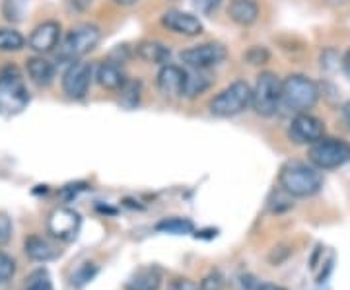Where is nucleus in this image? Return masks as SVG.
<instances>
[{
  "label": "nucleus",
  "mask_w": 350,
  "mask_h": 290,
  "mask_svg": "<svg viewBox=\"0 0 350 290\" xmlns=\"http://www.w3.org/2000/svg\"><path fill=\"white\" fill-rule=\"evenodd\" d=\"M163 275L158 267L148 265L137 269L125 282V290H160Z\"/></svg>",
  "instance_id": "15"
},
{
  "label": "nucleus",
  "mask_w": 350,
  "mask_h": 290,
  "mask_svg": "<svg viewBox=\"0 0 350 290\" xmlns=\"http://www.w3.org/2000/svg\"><path fill=\"white\" fill-rule=\"evenodd\" d=\"M86 187H88L86 183H75V185H66V187L63 189V195L66 197V199H72V197H76V195H78V191H84Z\"/></svg>",
  "instance_id": "34"
},
{
  "label": "nucleus",
  "mask_w": 350,
  "mask_h": 290,
  "mask_svg": "<svg viewBox=\"0 0 350 290\" xmlns=\"http://www.w3.org/2000/svg\"><path fill=\"white\" fill-rule=\"evenodd\" d=\"M117 4H121V6H131V4H135L137 0H115Z\"/></svg>",
  "instance_id": "37"
},
{
  "label": "nucleus",
  "mask_w": 350,
  "mask_h": 290,
  "mask_svg": "<svg viewBox=\"0 0 350 290\" xmlns=\"http://www.w3.org/2000/svg\"><path fill=\"white\" fill-rule=\"evenodd\" d=\"M222 0H193V6L199 10L200 14H211L220 6Z\"/></svg>",
  "instance_id": "32"
},
{
  "label": "nucleus",
  "mask_w": 350,
  "mask_h": 290,
  "mask_svg": "<svg viewBox=\"0 0 350 290\" xmlns=\"http://www.w3.org/2000/svg\"><path fill=\"white\" fill-rule=\"evenodd\" d=\"M170 290H202V289H199V285H197V282H193V280H189V278H175V280H172V285H170Z\"/></svg>",
  "instance_id": "33"
},
{
  "label": "nucleus",
  "mask_w": 350,
  "mask_h": 290,
  "mask_svg": "<svg viewBox=\"0 0 350 290\" xmlns=\"http://www.w3.org/2000/svg\"><path fill=\"white\" fill-rule=\"evenodd\" d=\"M94 68L88 63H72L63 76V90L70 100H82L92 84Z\"/></svg>",
  "instance_id": "11"
},
{
  "label": "nucleus",
  "mask_w": 350,
  "mask_h": 290,
  "mask_svg": "<svg viewBox=\"0 0 350 290\" xmlns=\"http://www.w3.org/2000/svg\"><path fill=\"white\" fill-rule=\"evenodd\" d=\"M250 290H286L280 285H273V282H261V285H253Z\"/></svg>",
  "instance_id": "35"
},
{
  "label": "nucleus",
  "mask_w": 350,
  "mask_h": 290,
  "mask_svg": "<svg viewBox=\"0 0 350 290\" xmlns=\"http://www.w3.org/2000/svg\"><path fill=\"white\" fill-rule=\"evenodd\" d=\"M16 273V261L8 253L0 252V282H8Z\"/></svg>",
  "instance_id": "28"
},
{
  "label": "nucleus",
  "mask_w": 350,
  "mask_h": 290,
  "mask_svg": "<svg viewBox=\"0 0 350 290\" xmlns=\"http://www.w3.org/2000/svg\"><path fill=\"white\" fill-rule=\"evenodd\" d=\"M253 101V90L247 82L238 80L222 90L213 101H211V111L216 117H234L245 111Z\"/></svg>",
  "instance_id": "4"
},
{
  "label": "nucleus",
  "mask_w": 350,
  "mask_h": 290,
  "mask_svg": "<svg viewBox=\"0 0 350 290\" xmlns=\"http://www.w3.org/2000/svg\"><path fill=\"white\" fill-rule=\"evenodd\" d=\"M195 70V68H193ZM211 86V78L204 75V70H195L193 75H187V82H185V96L187 98H195L202 94L204 90Z\"/></svg>",
  "instance_id": "22"
},
{
  "label": "nucleus",
  "mask_w": 350,
  "mask_h": 290,
  "mask_svg": "<svg viewBox=\"0 0 350 290\" xmlns=\"http://www.w3.org/2000/svg\"><path fill=\"white\" fill-rule=\"evenodd\" d=\"M342 111H345V115H349V125H350V101L345 105V109H342Z\"/></svg>",
  "instance_id": "38"
},
{
  "label": "nucleus",
  "mask_w": 350,
  "mask_h": 290,
  "mask_svg": "<svg viewBox=\"0 0 350 290\" xmlns=\"http://www.w3.org/2000/svg\"><path fill=\"white\" fill-rule=\"evenodd\" d=\"M27 103H29V92L18 66L8 64L0 68V114H22Z\"/></svg>",
  "instance_id": "2"
},
{
  "label": "nucleus",
  "mask_w": 350,
  "mask_h": 290,
  "mask_svg": "<svg viewBox=\"0 0 350 290\" xmlns=\"http://www.w3.org/2000/svg\"><path fill=\"white\" fill-rule=\"evenodd\" d=\"M226 280L222 277V273H218V271H214L211 275H206V277L202 278V282H200V289L202 290H222L224 289Z\"/></svg>",
  "instance_id": "29"
},
{
  "label": "nucleus",
  "mask_w": 350,
  "mask_h": 290,
  "mask_svg": "<svg viewBox=\"0 0 350 290\" xmlns=\"http://www.w3.org/2000/svg\"><path fill=\"white\" fill-rule=\"evenodd\" d=\"M319 100L317 84L304 75L288 76L282 82V107L292 114H308Z\"/></svg>",
  "instance_id": "3"
},
{
  "label": "nucleus",
  "mask_w": 350,
  "mask_h": 290,
  "mask_svg": "<svg viewBox=\"0 0 350 290\" xmlns=\"http://www.w3.org/2000/svg\"><path fill=\"white\" fill-rule=\"evenodd\" d=\"M253 109L262 117H271L282 105V82L275 72H261L253 88Z\"/></svg>",
  "instance_id": "5"
},
{
  "label": "nucleus",
  "mask_w": 350,
  "mask_h": 290,
  "mask_svg": "<svg viewBox=\"0 0 350 290\" xmlns=\"http://www.w3.org/2000/svg\"><path fill=\"white\" fill-rule=\"evenodd\" d=\"M100 38L101 34L96 25H76V27L70 29V34L64 38L59 57H61L63 61H76V59L84 57V55L90 53L92 49H96L98 43H100Z\"/></svg>",
  "instance_id": "7"
},
{
  "label": "nucleus",
  "mask_w": 350,
  "mask_h": 290,
  "mask_svg": "<svg viewBox=\"0 0 350 290\" xmlns=\"http://www.w3.org/2000/svg\"><path fill=\"white\" fill-rule=\"evenodd\" d=\"M59 39H61V25L57 22H43L31 31L27 45L36 53H49L57 47Z\"/></svg>",
  "instance_id": "13"
},
{
  "label": "nucleus",
  "mask_w": 350,
  "mask_h": 290,
  "mask_svg": "<svg viewBox=\"0 0 350 290\" xmlns=\"http://www.w3.org/2000/svg\"><path fill=\"white\" fill-rule=\"evenodd\" d=\"M226 57H228V51L220 43H202V45L191 47L181 53V61L195 70L213 68L216 64L222 63Z\"/></svg>",
  "instance_id": "9"
},
{
  "label": "nucleus",
  "mask_w": 350,
  "mask_h": 290,
  "mask_svg": "<svg viewBox=\"0 0 350 290\" xmlns=\"http://www.w3.org/2000/svg\"><path fill=\"white\" fill-rule=\"evenodd\" d=\"M24 252L25 255L31 259V261H38V263H47L59 257V250L51 243L47 238L43 236H29L24 241Z\"/></svg>",
  "instance_id": "16"
},
{
  "label": "nucleus",
  "mask_w": 350,
  "mask_h": 290,
  "mask_svg": "<svg viewBox=\"0 0 350 290\" xmlns=\"http://www.w3.org/2000/svg\"><path fill=\"white\" fill-rule=\"evenodd\" d=\"M323 135H325L323 121H319L317 117L310 114L296 115L288 129V137L296 144H313V142L323 139Z\"/></svg>",
  "instance_id": "10"
},
{
  "label": "nucleus",
  "mask_w": 350,
  "mask_h": 290,
  "mask_svg": "<svg viewBox=\"0 0 350 290\" xmlns=\"http://www.w3.org/2000/svg\"><path fill=\"white\" fill-rule=\"evenodd\" d=\"M137 53L140 59H144L146 63L163 64L170 61V49L160 43V41H142L137 47Z\"/></svg>",
  "instance_id": "20"
},
{
  "label": "nucleus",
  "mask_w": 350,
  "mask_h": 290,
  "mask_svg": "<svg viewBox=\"0 0 350 290\" xmlns=\"http://www.w3.org/2000/svg\"><path fill=\"white\" fill-rule=\"evenodd\" d=\"M80 226H82V216L80 213H76L75 209H68V207L55 209L51 213L49 222H47L51 236L63 241L75 240L80 232Z\"/></svg>",
  "instance_id": "8"
},
{
  "label": "nucleus",
  "mask_w": 350,
  "mask_h": 290,
  "mask_svg": "<svg viewBox=\"0 0 350 290\" xmlns=\"http://www.w3.org/2000/svg\"><path fill=\"white\" fill-rule=\"evenodd\" d=\"M24 290H53V282H51L49 273L45 269L33 271L29 277L25 278Z\"/></svg>",
  "instance_id": "26"
},
{
  "label": "nucleus",
  "mask_w": 350,
  "mask_h": 290,
  "mask_svg": "<svg viewBox=\"0 0 350 290\" xmlns=\"http://www.w3.org/2000/svg\"><path fill=\"white\" fill-rule=\"evenodd\" d=\"M162 24L175 34L189 36V38L199 36L202 31V24H200L199 18H195L193 14L181 12V10H167L162 16Z\"/></svg>",
  "instance_id": "14"
},
{
  "label": "nucleus",
  "mask_w": 350,
  "mask_h": 290,
  "mask_svg": "<svg viewBox=\"0 0 350 290\" xmlns=\"http://www.w3.org/2000/svg\"><path fill=\"white\" fill-rule=\"evenodd\" d=\"M96 78H98L100 86L107 90H121L129 82L123 68H121V64L115 63V61L101 63L98 66V70H96Z\"/></svg>",
  "instance_id": "17"
},
{
  "label": "nucleus",
  "mask_w": 350,
  "mask_h": 290,
  "mask_svg": "<svg viewBox=\"0 0 350 290\" xmlns=\"http://www.w3.org/2000/svg\"><path fill=\"white\" fill-rule=\"evenodd\" d=\"M29 0H4L2 2V14L8 22H22L27 12Z\"/></svg>",
  "instance_id": "24"
},
{
  "label": "nucleus",
  "mask_w": 350,
  "mask_h": 290,
  "mask_svg": "<svg viewBox=\"0 0 350 290\" xmlns=\"http://www.w3.org/2000/svg\"><path fill=\"white\" fill-rule=\"evenodd\" d=\"M27 75H29L33 84L49 86L55 80V66L43 57H31V59H27Z\"/></svg>",
  "instance_id": "18"
},
{
  "label": "nucleus",
  "mask_w": 350,
  "mask_h": 290,
  "mask_svg": "<svg viewBox=\"0 0 350 290\" xmlns=\"http://www.w3.org/2000/svg\"><path fill=\"white\" fill-rule=\"evenodd\" d=\"M185 82H187V72L175 64H165L158 75V88L163 96L170 98L185 96Z\"/></svg>",
  "instance_id": "12"
},
{
  "label": "nucleus",
  "mask_w": 350,
  "mask_h": 290,
  "mask_svg": "<svg viewBox=\"0 0 350 290\" xmlns=\"http://www.w3.org/2000/svg\"><path fill=\"white\" fill-rule=\"evenodd\" d=\"M230 18L239 25H251L259 16V6L255 0H234L230 4Z\"/></svg>",
  "instance_id": "19"
},
{
  "label": "nucleus",
  "mask_w": 350,
  "mask_h": 290,
  "mask_svg": "<svg viewBox=\"0 0 350 290\" xmlns=\"http://www.w3.org/2000/svg\"><path fill=\"white\" fill-rule=\"evenodd\" d=\"M156 230L158 232H163V234H175V236H181V234H191L195 226L189 218H179V216H174V218H163L162 222L156 224Z\"/></svg>",
  "instance_id": "21"
},
{
  "label": "nucleus",
  "mask_w": 350,
  "mask_h": 290,
  "mask_svg": "<svg viewBox=\"0 0 350 290\" xmlns=\"http://www.w3.org/2000/svg\"><path fill=\"white\" fill-rule=\"evenodd\" d=\"M138 100H140V84L138 82H126L121 88V103L131 109L137 105Z\"/></svg>",
  "instance_id": "27"
},
{
  "label": "nucleus",
  "mask_w": 350,
  "mask_h": 290,
  "mask_svg": "<svg viewBox=\"0 0 350 290\" xmlns=\"http://www.w3.org/2000/svg\"><path fill=\"white\" fill-rule=\"evenodd\" d=\"M342 68H345V75L350 80V51L345 55V61H342Z\"/></svg>",
  "instance_id": "36"
},
{
  "label": "nucleus",
  "mask_w": 350,
  "mask_h": 290,
  "mask_svg": "<svg viewBox=\"0 0 350 290\" xmlns=\"http://www.w3.org/2000/svg\"><path fill=\"white\" fill-rule=\"evenodd\" d=\"M308 156L317 170H337L350 160V144L340 139H321L313 142Z\"/></svg>",
  "instance_id": "6"
},
{
  "label": "nucleus",
  "mask_w": 350,
  "mask_h": 290,
  "mask_svg": "<svg viewBox=\"0 0 350 290\" xmlns=\"http://www.w3.org/2000/svg\"><path fill=\"white\" fill-rule=\"evenodd\" d=\"M96 275H98V265L86 261V263H82V265L78 267L75 273L70 275V285H72V289L82 290L92 278L96 277Z\"/></svg>",
  "instance_id": "23"
},
{
  "label": "nucleus",
  "mask_w": 350,
  "mask_h": 290,
  "mask_svg": "<svg viewBox=\"0 0 350 290\" xmlns=\"http://www.w3.org/2000/svg\"><path fill=\"white\" fill-rule=\"evenodd\" d=\"M12 238V220L8 218V215L0 213V246L8 243Z\"/></svg>",
  "instance_id": "31"
},
{
  "label": "nucleus",
  "mask_w": 350,
  "mask_h": 290,
  "mask_svg": "<svg viewBox=\"0 0 350 290\" xmlns=\"http://www.w3.org/2000/svg\"><path fill=\"white\" fill-rule=\"evenodd\" d=\"M245 61L250 64H265L269 61V51L265 47H251L245 53Z\"/></svg>",
  "instance_id": "30"
},
{
  "label": "nucleus",
  "mask_w": 350,
  "mask_h": 290,
  "mask_svg": "<svg viewBox=\"0 0 350 290\" xmlns=\"http://www.w3.org/2000/svg\"><path fill=\"white\" fill-rule=\"evenodd\" d=\"M280 189H284L290 197H313L323 187V176L315 166L304 162H288L280 170Z\"/></svg>",
  "instance_id": "1"
},
{
  "label": "nucleus",
  "mask_w": 350,
  "mask_h": 290,
  "mask_svg": "<svg viewBox=\"0 0 350 290\" xmlns=\"http://www.w3.org/2000/svg\"><path fill=\"white\" fill-rule=\"evenodd\" d=\"M24 43L25 41L20 31L8 29V27H2V29H0V51H6V53H10V51H20L24 47Z\"/></svg>",
  "instance_id": "25"
}]
</instances>
